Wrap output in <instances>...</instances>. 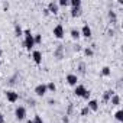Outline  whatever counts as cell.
I'll list each match as a JSON object with an SVG mask.
<instances>
[{
	"instance_id": "obj_1",
	"label": "cell",
	"mask_w": 123,
	"mask_h": 123,
	"mask_svg": "<svg viewBox=\"0 0 123 123\" xmlns=\"http://www.w3.org/2000/svg\"><path fill=\"white\" fill-rule=\"evenodd\" d=\"M23 35H25L23 46H25L28 51L33 49V46H35V41H33V35H32V32H31L29 29H26V31H23Z\"/></svg>"
},
{
	"instance_id": "obj_2",
	"label": "cell",
	"mask_w": 123,
	"mask_h": 123,
	"mask_svg": "<svg viewBox=\"0 0 123 123\" xmlns=\"http://www.w3.org/2000/svg\"><path fill=\"white\" fill-rule=\"evenodd\" d=\"M52 33H54V36L55 38H58V39H61V38H64V26L61 25V23H58L55 28H54V31H52Z\"/></svg>"
},
{
	"instance_id": "obj_3",
	"label": "cell",
	"mask_w": 123,
	"mask_h": 123,
	"mask_svg": "<svg viewBox=\"0 0 123 123\" xmlns=\"http://www.w3.org/2000/svg\"><path fill=\"white\" fill-rule=\"evenodd\" d=\"M15 116H16L18 120H23L26 117V109L23 106H18L16 110H15Z\"/></svg>"
},
{
	"instance_id": "obj_4",
	"label": "cell",
	"mask_w": 123,
	"mask_h": 123,
	"mask_svg": "<svg viewBox=\"0 0 123 123\" xmlns=\"http://www.w3.org/2000/svg\"><path fill=\"white\" fill-rule=\"evenodd\" d=\"M6 98H7V101H10V103H16V101L19 100V94H18L16 91H13V90H7V91H6Z\"/></svg>"
},
{
	"instance_id": "obj_5",
	"label": "cell",
	"mask_w": 123,
	"mask_h": 123,
	"mask_svg": "<svg viewBox=\"0 0 123 123\" xmlns=\"http://www.w3.org/2000/svg\"><path fill=\"white\" fill-rule=\"evenodd\" d=\"M65 81H67L70 86L75 87V86L78 84V75H77V74H68V75L65 77Z\"/></svg>"
},
{
	"instance_id": "obj_6",
	"label": "cell",
	"mask_w": 123,
	"mask_h": 123,
	"mask_svg": "<svg viewBox=\"0 0 123 123\" xmlns=\"http://www.w3.org/2000/svg\"><path fill=\"white\" fill-rule=\"evenodd\" d=\"M46 84H38L36 87H35V94L36 96H39V97H42V96H45L46 94Z\"/></svg>"
},
{
	"instance_id": "obj_7",
	"label": "cell",
	"mask_w": 123,
	"mask_h": 123,
	"mask_svg": "<svg viewBox=\"0 0 123 123\" xmlns=\"http://www.w3.org/2000/svg\"><path fill=\"white\" fill-rule=\"evenodd\" d=\"M46 9H48V12H49V13H54V15H56V13L59 12V6H58V3H56V2H49Z\"/></svg>"
},
{
	"instance_id": "obj_8",
	"label": "cell",
	"mask_w": 123,
	"mask_h": 123,
	"mask_svg": "<svg viewBox=\"0 0 123 123\" xmlns=\"http://www.w3.org/2000/svg\"><path fill=\"white\" fill-rule=\"evenodd\" d=\"M86 91H87V88H86L83 84H77V86H75V88H74V94H75L77 97H83Z\"/></svg>"
},
{
	"instance_id": "obj_9",
	"label": "cell",
	"mask_w": 123,
	"mask_h": 123,
	"mask_svg": "<svg viewBox=\"0 0 123 123\" xmlns=\"http://www.w3.org/2000/svg\"><path fill=\"white\" fill-rule=\"evenodd\" d=\"M84 38H90L91 36V28L88 26V23H84V26L81 28V32H80Z\"/></svg>"
},
{
	"instance_id": "obj_10",
	"label": "cell",
	"mask_w": 123,
	"mask_h": 123,
	"mask_svg": "<svg viewBox=\"0 0 123 123\" xmlns=\"http://www.w3.org/2000/svg\"><path fill=\"white\" fill-rule=\"evenodd\" d=\"M32 58H33V61H35V64H42V52L41 51H33L32 52Z\"/></svg>"
},
{
	"instance_id": "obj_11",
	"label": "cell",
	"mask_w": 123,
	"mask_h": 123,
	"mask_svg": "<svg viewBox=\"0 0 123 123\" xmlns=\"http://www.w3.org/2000/svg\"><path fill=\"white\" fill-rule=\"evenodd\" d=\"M87 107L90 109V111H97L98 110V101L97 100H88Z\"/></svg>"
},
{
	"instance_id": "obj_12",
	"label": "cell",
	"mask_w": 123,
	"mask_h": 123,
	"mask_svg": "<svg viewBox=\"0 0 123 123\" xmlns=\"http://www.w3.org/2000/svg\"><path fill=\"white\" fill-rule=\"evenodd\" d=\"M54 55H55L58 59H62V58H64V48L59 45V46H58V48L54 51Z\"/></svg>"
},
{
	"instance_id": "obj_13",
	"label": "cell",
	"mask_w": 123,
	"mask_h": 123,
	"mask_svg": "<svg viewBox=\"0 0 123 123\" xmlns=\"http://www.w3.org/2000/svg\"><path fill=\"white\" fill-rule=\"evenodd\" d=\"M113 94H116L113 90H106V91L103 93V101H110V98H111Z\"/></svg>"
},
{
	"instance_id": "obj_14",
	"label": "cell",
	"mask_w": 123,
	"mask_h": 123,
	"mask_svg": "<svg viewBox=\"0 0 123 123\" xmlns=\"http://www.w3.org/2000/svg\"><path fill=\"white\" fill-rule=\"evenodd\" d=\"M110 103H111V106H119V104H120V96L113 94L111 98H110Z\"/></svg>"
},
{
	"instance_id": "obj_15",
	"label": "cell",
	"mask_w": 123,
	"mask_h": 123,
	"mask_svg": "<svg viewBox=\"0 0 123 123\" xmlns=\"http://www.w3.org/2000/svg\"><path fill=\"white\" fill-rule=\"evenodd\" d=\"M114 117H116V120H117L119 123H123V110H117V111L114 113Z\"/></svg>"
},
{
	"instance_id": "obj_16",
	"label": "cell",
	"mask_w": 123,
	"mask_h": 123,
	"mask_svg": "<svg viewBox=\"0 0 123 123\" xmlns=\"http://www.w3.org/2000/svg\"><path fill=\"white\" fill-rule=\"evenodd\" d=\"M80 15H81V7H73L71 9V16L73 18H77Z\"/></svg>"
},
{
	"instance_id": "obj_17",
	"label": "cell",
	"mask_w": 123,
	"mask_h": 123,
	"mask_svg": "<svg viewBox=\"0 0 123 123\" xmlns=\"http://www.w3.org/2000/svg\"><path fill=\"white\" fill-rule=\"evenodd\" d=\"M109 19H110L111 23H116V22H117V15H116V12L110 10V12H109Z\"/></svg>"
},
{
	"instance_id": "obj_18",
	"label": "cell",
	"mask_w": 123,
	"mask_h": 123,
	"mask_svg": "<svg viewBox=\"0 0 123 123\" xmlns=\"http://www.w3.org/2000/svg\"><path fill=\"white\" fill-rule=\"evenodd\" d=\"M80 36H81V33H80V31H78V29H75V28H74V29H71V38H73V39H78Z\"/></svg>"
},
{
	"instance_id": "obj_19",
	"label": "cell",
	"mask_w": 123,
	"mask_h": 123,
	"mask_svg": "<svg viewBox=\"0 0 123 123\" xmlns=\"http://www.w3.org/2000/svg\"><path fill=\"white\" fill-rule=\"evenodd\" d=\"M110 74H111L110 67H103V68H101V75H103V77H109Z\"/></svg>"
},
{
	"instance_id": "obj_20",
	"label": "cell",
	"mask_w": 123,
	"mask_h": 123,
	"mask_svg": "<svg viewBox=\"0 0 123 123\" xmlns=\"http://www.w3.org/2000/svg\"><path fill=\"white\" fill-rule=\"evenodd\" d=\"M15 35H16V36H18V38H19V36H22V35H23V31H22V28H20V26H19V25H18V23H16V25H15Z\"/></svg>"
},
{
	"instance_id": "obj_21",
	"label": "cell",
	"mask_w": 123,
	"mask_h": 123,
	"mask_svg": "<svg viewBox=\"0 0 123 123\" xmlns=\"http://www.w3.org/2000/svg\"><path fill=\"white\" fill-rule=\"evenodd\" d=\"M46 90H49V91H52V93H54V91L56 90V86H55V83H54V81L48 83V84H46Z\"/></svg>"
},
{
	"instance_id": "obj_22",
	"label": "cell",
	"mask_w": 123,
	"mask_h": 123,
	"mask_svg": "<svg viewBox=\"0 0 123 123\" xmlns=\"http://www.w3.org/2000/svg\"><path fill=\"white\" fill-rule=\"evenodd\" d=\"M70 5L73 7H81V0H70Z\"/></svg>"
},
{
	"instance_id": "obj_23",
	"label": "cell",
	"mask_w": 123,
	"mask_h": 123,
	"mask_svg": "<svg viewBox=\"0 0 123 123\" xmlns=\"http://www.w3.org/2000/svg\"><path fill=\"white\" fill-rule=\"evenodd\" d=\"M33 41H35V43H41L42 42V35H39V33L33 35Z\"/></svg>"
},
{
	"instance_id": "obj_24",
	"label": "cell",
	"mask_w": 123,
	"mask_h": 123,
	"mask_svg": "<svg viewBox=\"0 0 123 123\" xmlns=\"http://www.w3.org/2000/svg\"><path fill=\"white\" fill-rule=\"evenodd\" d=\"M84 54H86L87 56H93V55H94V51H93V48H86V49H84Z\"/></svg>"
},
{
	"instance_id": "obj_25",
	"label": "cell",
	"mask_w": 123,
	"mask_h": 123,
	"mask_svg": "<svg viewBox=\"0 0 123 123\" xmlns=\"http://www.w3.org/2000/svg\"><path fill=\"white\" fill-rule=\"evenodd\" d=\"M70 5V0H59L58 2V6H64V7H67Z\"/></svg>"
},
{
	"instance_id": "obj_26",
	"label": "cell",
	"mask_w": 123,
	"mask_h": 123,
	"mask_svg": "<svg viewBox=\"0 0 123 123\" xmlns=\"http://www.w3.org/2000/svg\"><path fill=\"white\" fill-rule=\"evenodd\" d=\"M33 123H43V120H42V117H41L39 114H35V117H33Z\"/></svg>"
},
{
	"instance_id": "obj_27",
	"label": "cell",
	"mask_w": 123,
	"mask_h": 123,
	"mask_svg": "<svg viewBox=\"0 0 123 123\" xmlns=\"http://www.w3.org/2000/svg\"><path fill=\"white\" fill-rule=\"evenodd\" d=\"M88 113H90V109H88V107H87V106H86V107H83V109H81V116H87V114H88Z\"/></svg>"
},
{
	"instance_id": "obj_28",
	"label": "cell",
	"mask_w": 123,
	"mask_h": 123,
	"mask_svg": "<svg viewBox=\"0 0 123 123\" xmlns=\"http://www.w3.org/2000/svg\"><path fill=\"white\" fill-rule=\"evenodd\" d=\"M90 96H91V91H90V90H87V91L84 93V96H83V98H86V100H88V98H90Z\"/></svg>"
},
{
	"instance_id": "obj_29",
	"label": "cell",
	"mask_w": 123,
	"mask_h": 123,
	"mask_svg": "<svg viewBox=\"0 0 123 123\" xmlns=\"http://www.w3.org/2000/svg\"><path fill=\"white\" fill-rule=\"evenodd\" d=\"M84 68H86V65H84V64H80V67H78V70H80V73H84V71H86Z\"/></svg>"
},
{
	"instance_id": "obj_30",
	"label": "cell",
	"mask_w": 123,
	"mask_h": 123,
	"mask_svg": "<svg viewBox=\"0 0 123 123\" xmlns=\"http://www.w3.org/2000/svg\"><path fill=\"white\" fill-rule=\"evenodd\" d=\"M0 123H5V116H3V113H0Z\"/></svg>"
},
{
	"instance_id": "obj_31",
	"label": "cell",
	"mask_w": 123,
	"mask_h": 123,
	"mask_svg": "<svg viewBox=\"0 0 123 123\" xmlns=\"http://www.w3.org/2000/svg\"><path fill=\"white\" fill-rule=\"evenodd\" d=\"M62 122H64V123H68V117H67V116H64V117H62Z\"/></svg>"
},
{
	"instance_id": "obj_32",
	"label": "cell",
	"mask_w": 123,
	"mask_h": 123,
	"mask_svg": "<svg viewBox=\"0 0 123 123\" xmlns=\"http://www.w3.org/2000/svg\"><path fill=\"white\" fill-rule=\"evenodd\" d=\"M43 15H45V16H48V15H49V12H48V9H43Z\"/></svg>"
},
{
	"instance_id": "obj_33",
	"label": "cell",
	"mask_w": 123,
	"mask_h": 123,
	"mask_svg": "<svg viewBox=\"0 0 123 123\" xmlns=\"http://www.w3.org/2000/svg\"><path fill=\"white\" fill-rule=\"evenodd\" d=\"M2 55H3V51H2V49H0V58H2Z\"/></svg>"
},
{
	"instance_id": "obj_34",
	"label": "cell",
	"mask_w": 123,
	"mask_h": 123,
	"mask_svg": "<svg viewBox=\"0 0 123 123\" xmlns=\"http://www.w3.org/2000/svg\"><path fill=\"white\" fill-rule=\"evenodd\" d=\"M26 123H33V120H28V122H26Z\"/></svg>"
},
{
	"instance_id": "obj_35",
	"label": "cell",
	"mask_w": 123,
	"mask_h": 123,
	"mask_svg": "<svg viewBox=\"0 0 123 123\" xmlns=\"http://www.w3.org/2000/svg\"><path fill=\"white\" fill-rule=\"evenodd\" d=\"M0 65H2V59H0Z\"/></svg>"
},
{
	"instance_id": "obj_36",
	"label": "cell",
	"mask_w": 123,
	"mask_h": 123,
	"mask_svg": "<svg viewBox=\"0 0 123 123\" xmlns=\"http://www.w3.org/2000/svg\"><path fill=\"white\" fill-rule=\"evenodd\" d=\"M0 39H2V35H0Z\"/></svg>"
}]
</instances>
